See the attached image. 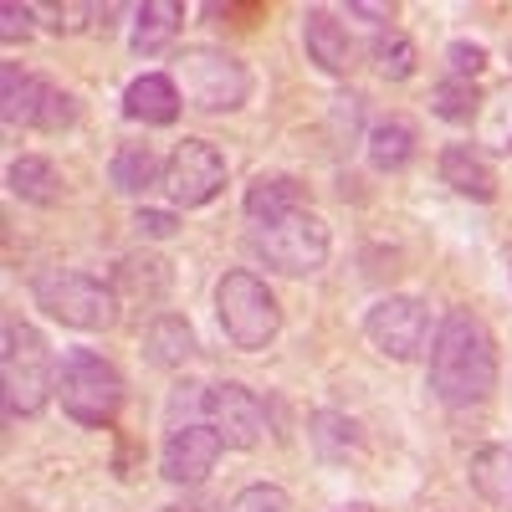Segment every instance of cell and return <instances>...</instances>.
I'll use <instances>...</instances> for the list:
<instances>
[{
  "label": "cell",
  "instance_id": "1",
  "mask_svg": "<svg viewBox=\"0 0 512 512\" xmlns=\"http://www.w3.org/2000/svg\"><path fill=\"white\" fill-rule=\"evenodd\" d=\"M497 338L492 328L472 313V308H451L441 323H436V338H431V390L441 405L451 410H472V405H487L492 390H497Z\"/></svg>",
  "mask_w": 512,
  "mask_h": 512
},
{
  "label": "cell",
  "instance_id": "2",
  "mask_svg": "<svg viewBox=\"0 0 512 512\" xmlns=\"http://www.w3.org/2000/svg\"><path fill=\"white\" fill-rule=\"evenodd\" d=\"M0 379H6V420H36L57 400L52 344L26 318H6L0 328Z\"/></svg>",
  "mask_w": 512,
  "mask_h": 512
},
{
  "label": "cell",
  "instance_id": "3",
  "mask_svg": "<svg viewBox=\"0 0 512 512\" xmlns=\"http://www.w3.org/2000/svg\"><path fill=\"white\" fill-rule=\"evenodd\" d=\"M57 405L67 420L88 425V431H108L128 405V379L118 374L113 359L93 349H67L57 359Z\"/></svg>",
  "mask_w": 512,
  "mask_h": 512
},
{
  "label": "cell",
  "instance_id": "4",
  "mask_svg": "<svg viewBox=\"0 0 512 512\" xmlns=\"http://www.w3.org/2000/svg\"><path fill=\"white\" fill-rule=\"evenodd\" d=\"M31 297L36 308L57 318L62 328H77V333H108L123 313L113 282L93 277V272H77V267H47L31 277Z\"/></svg>",
  "mask_w": 512,
  "mask_h": 512
},
{
  "label": "cell",
  "instance_id": "5",
  "mask_svg": "<svg viewBox=\"0 0 512 512\" xmlns=\"http://www.w3.org/2000/svg\"><path fill=\"white\" fill-rule=\"evenodd\" d=\"M216 323L231 338V349L262 354L272 338L282 333V303H277V292L256 272L236 267V272H226L216 282Z\"/></svg>",
  "mask_w": 512,
  "mask_h": 512
},
{
  "label": "cell",
  "instance_id": "6",
  "mask_svg": "<svg viewBox=\"0 0 512 512\" xmlns=\"http://www.w3.org/2000/svg\"><path fill=\"white\" fill-rule=\"evenodd\" d=\"M175 88L195 113H236L251 98V72L226 47H185L175 62Z\"/></svg>",
  "mask_w": 512,
  "mask_h": 512
},
{
  "label": "cell",
  "instance_id": "7",
  "mask_svg": "<svg viewBox=\"0 0 512 512\" xmlns=\"http://www.w3.org/2000/svg\"><path fill=\"white\" fill-rule=\"evenodd\" d=\"M251 251L282 277H313L328 267V251H333V236H328V221L313 216V210H297L287 221H272V226H251Z\"/></svg>",
  "mask_w": 512,
  "mask_h": 512
},
{
  "label": "cell",
  "instance_id": "8",
  "mask_svg": "<svg viewBox=\"0 0 512 512\" xmlns=\"http://www.w3.org/2000/svg\"><path fill=\"white\" fill-rule=\"evenodd\" d=\"M364 338L379 359L390 364H410L420 354H431V308L420 297H405V292H390L364 313Z\"/></svg>",
  "mask_w": 512,
  "mask_h": 512
},
{
  "label": "cell",
  "instance_id": "9",
  "mask_svg": "<svg viewBox=\"0 0 512 512\" xmlns=\"http://www.w3.org/2000/svg\"><path fill=\"white\" fill-rule=\"evenodd\" d=\"M226 175H231V164L210 139H180L175 154L164 159V185L159 190L169 195L175 210H200L226 190Z\"/></svg>",
  "mask_w": 512,
  "mask_h": 512
},
{
  "label": "cell",
  "instance_id": "10",
  "mask_svg": "<svg viewBox=\"0 0 512 512\" xmlns=\"http://www.w3.org/2000/svg\"><path fill=\"white\" fill-rule=\"evenodd\" d=\"M200 420L226 441V451H256L262 436H267V405L256 400V390H246V384H236V379L205 384Z\"/></svg>",
  "mask_w": 512,
  "mask_h": 512
},
{
  "label": "cell",
  "instance_id": "11",
  "mask_svg": "<svg viewBox=\"0 0 512 512\" xmlns=\"http://www.w3.org/2000/svg\"><path fill=\"white\" fill-rule=\"evenodd\" d=\"M221 456H226V441L210 431L205 420H185L159 446V477L169 487H200L210 472H216Z\"/></svg>",
  "mask_w": 512,
  "mask_h": 512
},
{
  "label": "cell",
  "instance_id": "12",
  "mask_svg": "<svg viewBox=\"0 0 512 512\" xmlns=\"http://www.w3.org/2000/svg\"><path fill=\"white\" fill-rule=\"evenodd\" d=\"M108 282H113L123 308H164L169 287H175V272H169V262L154 256V251H128V256L113 262Z\"/></svg>",
  "mask_w": 512,
  "mask_h": 512
},
{
  "label": "cell",
  "instance_id": "13",
  "mask_svg": "<svg viewBox=\"0 0 512 512\" xmlns=\"http://www.w3.org/2000/svg\"><path fill=\"white\" fill-rule=\"evenodd\" d=\"M303 52L318 72L328 77H349L354 67V41H349V26L338 21L328 6H308L303 11Z\"/></svg>",
  "mask_w": 512,
  "mask_h": 512
},
{
  "label": "cell",
  "instance_id": "14",
  "mask_svg": "<svg viewBox=\"0 0 512 512\" xmlns=\"http://www.w3.org/2000/svg\"><path fill=\"white\" fill-rule=\"evenodd\" d=\"M420 154V128L405 118V113H384L369 123L364 134V159L379 169V175H400V169H410Z\"/></svg>",
  "mask_w": 512,
  "mask_h": 512
},
{
  "label": "cell",
  "instance_id": "15",
  "mask_svg": "<svg viewBox=\"0 0 512 512\" xmlns=\"http://www.w3.org/2000/svg\"><path fill=\"white\" fill-rule=\"evenodd\" d=\"M241 210L251 226H272V221H287L297 210H313V205H308V185L297 175H256L241 195Z\"/></svg>",
  "mask_w": 512,
  "mask_h": 512
},
{
  "label": "cell",
  "instance_id": "16",
  "mask_svg": "<svg viewBox=\"0 0 512 512\" xmlns=\"http://www.w3.org/2000/svg\"><path fill=\"white\" fill-rule=\"evenodd\" d=\"M436 169H441V185H451L461 200H482V205L497 200V169L477 144H446Z\"/></svg>",
  "mask_w": 512,
  "mask_h": 512
},
{
  "label": "cell",
  "instance_id": "17",
  "mask_svg": "<svg viewBox=\"0 0 512 512\" xmlns=\"http://www.w3.org/2000/svg\"><path fill=\"white\" fill-rule=\"evenodd\" d=\"M180 108H185V98H180L169 72H144L123 88V113L134 123H144V128H169L180 118Z\"/></svg>",
  "mask_w": 512,
  "mask_h": 512
},
{
  "label": "cell",
  "instance_id": "18",
  "mask_svg": "<svg viewBox=\"0 0 512 512\" xmlns=\"http://www.w3.org/2000/svg\"><path fill=\"white\" fill-rule=\"evenodd\" d=\"M6 190H11L16 200H26V205L52 210V205H62L67 180H62V169H57L52 159H41V154H21V159H11V169H6Z\"/></svg>",
  "mask_w": 512,
  "mask_h": 512
},
{
  "label": "cell",
  "instance_id": "19",
  "mask_svg": "<svg viewBox=\"0 0 512 512\" xmlns=\"http://www.w3.org/2000/svg\"><path fill=\"white\" fill-rule=\"evenodd\" d=\"M47 93H52L47 77H31L16 62L0 67V118H6V128H36V113L47 103Z\"/></svg>",
  "mask_w": 512,
  "mask_h": 512
},
{
  "label": "cell",
  "instance_id": "20",
  "mask_svg": "<svg viewBox=\"0 0 512 512\" xmlns=\"http://www.w3.org/2000/svg\"><path fill=\"white\" fill-rule=\"evenodd\" d=\"M195 354V328L180 313H154L144 328V359L154 369H185Z\"/></svg>",
  "mask_w": 512,
  "mask_h": 512
},
{
  "label": "cell",
  "instance_id": "21",
  "mask_svg": "<svg viewBox=\"0 0 512 512\" xmlns=\"http://www.w3.org/2000/svg\"><path fill=\"white\" fill-rule=\"evenodd\" d=\"M466 482H472V492L487 507L512 512V446H482V451H472V461H466Z\"/></svg>",
  "mask_w": 512,
  "mask_h": 512
},
{
  "label": "cell",
  "instance_id": "22",
  "mask_svg": "<svg viewBox=\"0 0 512 512\" xmlns=\"http://www.w3.org/2000/svg\"><path fill=\"white\" fill-rule=\"evenodd\" d=\"M308 441L318 451V461L338 466V461H349L364 451V431H359V420L344 415V410H313L308 415Z\"/></svg>",
  "mask_w": 512,
  "mask_h": 512
},
{
  "label": "cell",
  "instance_id": "23",
  "mask_svg": "<svg viewBox=\"0 0 512 512\" xmlns=\"http://www.w3.org/2000/svg\"><path fill=\"white\" fill-rule=\"evenodd\" d=\"M108 180L118 195H149L154 185H164V159L154 154V144H123L108 159Z\"/></svg>",
  "mask_w": 512,
  "mask_h": 512
},
{
  "label": "cell",
  "instance_id": "24",
  "mask_svg": "<svg viewBox=\"0 0 512 512\" xmlns=\"http://www.w3.org/2000/svg\"><path fill=\"white\" fill-rule=\"evenodd\" d=\"M180 21H185V11L175 0H144V6H134V36H128V47L139 57H159L180 36Z\"/></svg>",
  "mask_w": 512,
  "mask_h": 512
},
{
  "label": "cell",
  "instance_id": "25",
  "mask_svg": "<svg viewBox=\"0 0 512 512\" xmlns=\"http://www.w3.org/2000/svg\"><path fill=\"white\" fill-rule=\"evenodd\" d=\"M472 128H477L482 154H512V77L497 82L492 93H482V113Z\"/></svg>",
  "mask_w": 512,
  "mask_h": 512
},
{
  "label": "cell",
  "instance_id": "26",
  "mask_svg": "<svg viewBox=\"0 0 512 512\" xmlns=\"http://www.w3.org/2000/svg\"><path fill=\"white\" fill-rule=\"evenodd\" d=\"M369 62H374V72H379L384 82H410L415 67H420V52H415V41H410L400 26H384V31H374V41H369Z\"/></svg>",
  "mask_w": 512,
  "mask_h": 512
},
{
  "label": "cell",
  "instance_id": "27",
  "mask_svg": "<svg viewBox=\"0 0 512 512\" xmlns=\"http://www.w3.org/2000/svg\"><path fill=\"white\" fill-rule=\"evenodd\" d=\"M431 113L446 118V123H477L482 88H477V82H461V77H441L431 88Z\"/></svg>",
  "mask_w": 512,
  "mask_h": 512
},
{
  "label": "cell",
  "instance_id": "28",
  "mask_svg": "<svg viewBox=\"0 0 512 512\" xmlns=\"http://www.w3.org/2000/svg\"><path fill=\"white\" fill-rule=\"evenodd\" d=\"M221 512H292V497H287L282 487H272V482H251V487H241Z\"/></svg>",
  "mask_w": 512,
  "mask_h": 512
},
{
  "label": "cell",
  "instance_id": "29",
  "mask_svg": "<svg viewBox=\"0 0 512 512\" xmlns=\"http://www.w3.org/2000/svg\"><path fill=\"white\" fill-rule=\"evenodd\" d=\"M446 67H451V77H461V82H477V77L487 72V47H482V41L456 36L451 47H446Z\"/></svg>",
  "mask_w": 512,
  "mask_h": 512
},
{
  "label": "cell",
  "instance_id": "30",
  "mask_svg": "<svg viewBox=\"0 0 512 512\" xmlns=\"http://www.w3.org/2000/svg\"><path fill=\"white\" fill-rule=\"evenodd\" d=\"M72 123H77V98L52 82L47 103H41V113H36V128H41V134H62V128H72Z\"/></svg>",
  "mask_w": 512,
  "mask_h": 512
},
{
  "label": "cell",
  "instance_id": "31",
  "mask_svg": "<svg viewBox=\"0 0 512 512\" xmlns=\"http://www.w3.org/2000/svg\"><path fill=\"white\" fill-rule=\"evenodd\" d=\"M31 21H36V6H21V0H6V6H0V41H6V47L26 41V36H31Z\"/></svg>",
  "mask_w": 512,
  "mask_h": 512
},
{
  "label": "cell",
  "instance_id": "32",
  "mask_svg": "<svg viewBox=\"0 0 512 512\" xmlns=\"http://www.w3.org/2000/svg\"><path fill=\"white\" fill-rule=\"evenodd\" d=\"M134 231L144 236V241H169V236H175L180 231V216H175V210H139V216H134Z\"/></svg>",
  "mask_w": 512,
  "mask_h": 512
},
{
  "label": "cell",
  "instance_id": "33",
  "mask_svg": "<svg viewBox=\"0 0 512 512\" xmlns=\"http://www.w3.org/2000/svg\"><path fill=\"white\" fill-rule=\"evenodd\" d=\"M349 16H364V21H374L384 31V21H395V6L390 0H349Z\"/></svg>",
  "mask_w": 512,
  "mask_h": 512
},
{
  "label": "cell",
  "instance_id": "34",
  "mask_svg": "<svg viewBox=\"0 0 512 512\" xmlns=\"http://www.w3.org/2000/svg\"><path fill=\"white\" fill-rule=\"evenodd\" d=\"M338 512H374V507H364V502H354V507H338Z\"/></svg>",
  "mask_w": 512,
  "mask_h": 512
},
{
  "label": "cell",
  "instance_id": "35",
  "mask_svg": "<svg viewBox=\"0 0 512 512\" xmlns=\"http://www.w3.org/2000/svg\"><path fill=\"white\" fill-rule=\"evenodd\" d=\"M507 62H512V36H507Z\"/></svg>",
  "mask_w": 512,
  "mask_h": 512
},
{
  "label": "cell",
  "instance_id": "36",
  "mask_svg": "<svg viewBox=\"0 0 512 512\" xmlns=\"http://www.w3.org/2000/svg\"><path fill=\"white\" fill-rule=\"evenodd\" d=\"M507 277H512V251H507Z\"/></svg>",
  "mask_w": 512,
  "mask_h": 512
}]
</instances>
